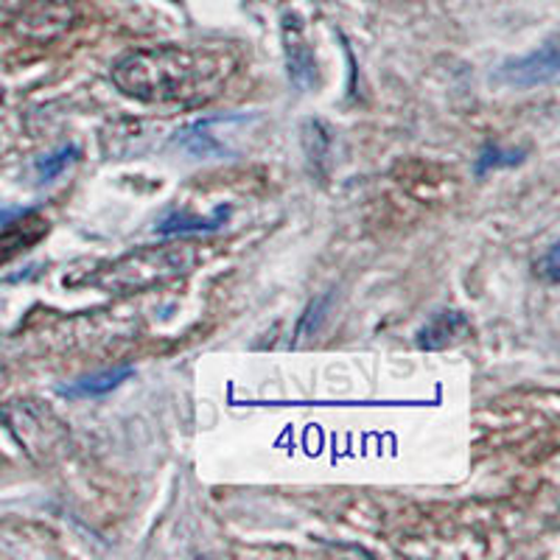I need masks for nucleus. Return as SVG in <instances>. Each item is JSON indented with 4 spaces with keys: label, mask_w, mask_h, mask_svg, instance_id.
Instances as JSON below:
<instances>
[{
    "label": "nucleus",
    "mask_w": 560,
    "mask_h": 560,
    "mask_svg": "<svg viewBox=\"0 0 560 560\" xmlns=\"http://www.w3.org/2000/svg\"><path fill=\"white\" fill-rule=\"evenodd\" d=\"M210 127H213V118L188 124L183 132H177L174 143L183 147L188 154H194V158H222V154H228V147H224L217 135L210 132Z\"/></svg>",
    "instance_id": "1a4fd4ad"
},
{
    "label": "nucleus",
    "mask_w": 560,
    "mask_h": 560,
    "mask_svg": "<svg viewBox=\"0 0 560 560\" xmlns=\"http://www.w3.org/2000/svg\"><path fill=\"white\" fill-rule=\"evenodd\" d=\"M230 217V208H217L210 217H188V213H172L158 224L160 236H185V233H210L219 230Z\"/></svg>",
    "instance_id": "9d476101"
},
{
    "label": "nucleus",
    "mask_w": 560,
    "mask_h": 560,
    "mask_svg": "<svg viewBox=\"0 0 560 560\" xmlns=\"http://www.w3.org/2000/svg\"><path fill=\"white\" fill-rule=\"evenodd\" d=\"M471 319L465 317L457 308H443V312H434L427 319V325L418 331V348L420 350H446L454 345L465 342L471 337Z\"/></svg>",
    "instance_id": "423d86ee"
},
{
    "label": "nucleus",
    "mask_w": 560,
    "mask_h": 560,
    "mask_svg": "<svg viewBox=\"0 0 560 560\" xmlns=\"http://www.w3.org/2000/svg\"><path fill=\"white\" fill-rule=\"evenodd\" d=\"M26 0H0V12H18Z\"/></svg>",
    "instance_id": "4468645a"
},
{
    "label": "nucleus",
    "mask_w": 560,
    "mask_h": 560,
    "mask_svg": "<svg viewBox=\"0 0 560 560\" xmlns=\"http://www.w3.org/2000/svg\"><path fill=\"white\" fill-rule=\"evenodd\" d=\"M77 158H79L77 147H62V149H57V152L45 154V158H39L37 163H34L37 179L39 183H51V179H57L59 174H62L65 168H68Z\"/></svg>",
    "instance_id": "9b49d317"
},
{
    "label": "nucleus",
    "mask_w": 560,
    "mask_h": 560,
    "mask_svg": "<svg viewBox=\"0 0 560 560\" xmlns=\"http://www.w3.org/2000/svg\"><path fill=\"white\" fill-rule=\"evenodd\" d=\"M538 272H541L544 278L549 280V283H558V278H560V272H558V244H552V247H549V253H547V258H541V261H538Z\"/></svg>",
    "instance_id": "ddd939ff"
},
{
    "label": "nucleus",
    "mask_w": 560,
    "mask_h": 560,
    "mask_svg": "<svg viewBox=\"0 0 560 560\" xmlns=\"http://www.w3.org/2000/svg\"><path fill=\"white\" fill-rule=\"evenodd\" d=\"M12 228L0 233V264L12 261L14 255L26 253L32 244H37L39 238L48 233V222L43 219H34L32 213H23L20 222H9Z\"/></svg>",
    "instance_id": "0eeeda50"
},
{
    "label": "nucleus",
    "mask_w": 560,
    "mask_h": 560,
    "mask_svg": "<svg viewBox=\"0 0 560 560\" xmlns=\"http://www.w3.org/2000/svg\"><path fill=\"white\" fill-rule=\"evenodd\" d=\"M283 48H287V68L294 88L312 90V84L317 82V59H314L306 32H303L294 14L283 18Z\"/></svg>",
    "instance_id": "39448f33"
},
{
    "label": "nucleus",
    "mask_w": 560,
    "mask_h": 560,
    "mask_svg": "<svg viewBox=\"0 0 560 560\" xmlns=\"http://www.w3.org/2000/svg\"><path fill=\"white\" fill-rule=\"evenodd\" d=\"M3 378H7V368L0 364V384H3Z\"/></svg>",
    "instance_id": "2eb2a0df"
},
{
    "label": "nucleus",
    "mask_w": 560,
    "mask_h": 560,
    "mask_svg": "<svg viewBox=\"0 0 560 560\" xmlns=\"http://www.w3.org/2000/svg\"><path fill=\"white\" fill-rule=\"evenodd\" d=\"M516 163H522V152H504L499 147H485V152L477 160V174L490 172V168L497 172V168L516 166Z\"/></svg>",
    "instance_id": "f8f14e48"
},
{
    "label": "nucleus",
    "mask_w": 560,
    "mask_h": 560,
    "mask_svg": "<svg viewBox=\"0 0 560 560\" xmlns=\"http://www.w3.org/2000/svg\"><path fill=\"white\" fill-rule=\"evenodd\" d=\"M132 373L135 368H129V364H124V368L102 370V373H96V376H84L73 384H62V387H59V395H65V398H102V395L121 387Z\"/></svg>",
    "instance_id": "6e6552de"
},
{
    "label": "nucleus",
    "mask_w": 560,
    "mask_h": 560,
    "mask_svg": "<svg viewBox=\"0 0 560 560\" xmlns=\"http://www.w3.org/2000/svg\"><path fill=\"white\" fill-rule=\"evenodd\" d=\"M236 73V59L219 51L154 45L124 54L113 65V82L124 96L147 104H197L219 96Z\"/></svg>",
    "instance_id": "f257e3e1"
},
{
    "label": "nucleus",
    "mask_w": 560,
    "mask_h": 560,
    "mask_svg": "<svg viewBox=\"0 0 560 560\" xmlns=\"http://www.w3.org/2000/svg\"><path fill=\"white\" fill-rule=\"evenodd\" d=\"M560 70V57H558V43L549 39L544 43L538 51L527 54V57L508 59V62L499 68V82H504L508 88H538V84H549L558 79Z\"/></svg>",
    "instance_id": "20e7f679"
},
{
    "label": "nucleus",
    "mask_w": 560,
    "mask_h": 560,
    "mask_svg": "<svg viewBox=\"0 0 560 560\" xmlns=\"http://www.w3.org/2000/svg\"><path fill=\"white\" fill-rule=\"evenodd\" d=\"M0 418L12 438L34 459H45L51 452H57L65 440V429L57 415L37 401H12L9 407H3Z\"/></svg>",
    "instance_id": "7ed1b4c3"
},
{
    "label": "nucleus",
    "mask_w": 560,
    "mask_h": 560,
    "mask_svg": "<svg viewBox=\"0 0 560 560\" xmlns=\"http://www.w3.org/2000/svg\"><path fill=\"white\" fill-rule=\"evenodd\" d=\"M197 261L199 253L194 244L172 242L160 244V247H140L113 261L98 275H93L90 283L118 294L140 292V289H152L158 283L179 278V275H188L197 267Z\"/></svg>",
    "instance_id": "f03ea898"
}]
</instances>
